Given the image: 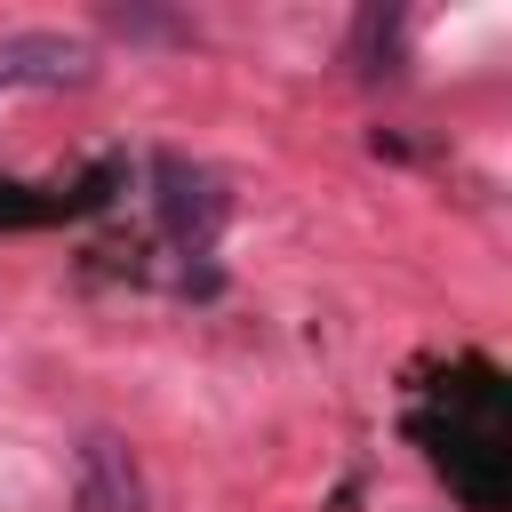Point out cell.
I'll return each mask as SVG.
<instances>
[{
	"mask_svg": "<svg viewBox=\"0 0 512 512\" xmlns=\"http://www.w3.org/2000/svg\"><path fill=\"white\" fill-rule=\"evenodd\" d=\"M416 440L424 456L448 472L456 504L472 512H504L512 504V448H504V384L488 360H464L448 384H440V408L416 416Z\"/></svg>",
	"mask_w": 512,
	"mask_h": 512,
	"instance_id": "obj_1",
	"label": "cell"
},
{
	"mask_svg": "<svg viewBox=\"0 0 512 512\" xmlns=\"http://www.w3.org/2000/svg\"><path fill=\"white\" fill-rule=\"evenodd\" d=\"M152 216H160V232H168L184 256H200V248L224 232L232 192H224V176H216L208 160H192V152L160 144V152H152Z\"/></svg>",
	"mask_w": 512,
	"mask_h": 512,
	"instance_id": "obj_2",
	"label": "cell"
},
{
	"mask_svg": "<svg viewBox=\"0 0 512 512\" xmlns=\"http://www.w3.org/2000/svg\"><path fill=\"white\" fill-rule=\"evenodd\" d=\"M72 512H152L144 464L120 432H88L72 456Z\"/></svg>",
	"mask_w": 512,
	"mask_h": 512,
	"instance_id": "obj_3",
	"label": "cell"
},
{
	"mask_svg": "<svg viewBox=\"0 0 512 512\" xmlns=\"http://www.w3.org/2000/svg\"><path fill=\"white\" fill-rule=\"evenodd\" d=\"M96 72V48L80 32H0V96L8 88H80Z\"/></svg>",
	"mask_w": 512,
	"mask_h": 512,
	"instance_id": "obj_4",
	"label": "cell"
},
{
	"mask_svg": "<svg viewBox=\"0 0 512 512\" xmlns=\"http://www.w3.org/2000/svg\"><path fill=\"white\" fill-rule=\"evenodd\" d=\"M400 24H408V16L384 8V0L360 8V16H352V48H344V64H352L360 80H384V72L400 64Z\"/></svg>",
	"mask_w": 512,
	"mask_h": 512,
	"instance_id": "obj_5",
	"label": "cell"
},
{
	"mask_svg": "<svg viewBox=\"0 0 512 512\" xmlns=\"http://www.w3.org/2000/svg\"><path fill=\"white\" fill-rule=\"evenodd\" d=\"M104 24L128 32V40H192L184 16H152V8H104Z\"/></svg>",
	"mask_w": 512,
	"mask_h": 512,
	"instance_id": "obj_6",
	"label": "cell"
}]
</instances>
